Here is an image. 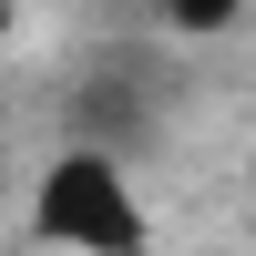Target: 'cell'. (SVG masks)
<instances>
[{
	"instance_id": "1",
	"label": "cell",
	"mask_w": 256,
	"mask_h": 256,
	"mask_svg": "<svg viewBox=\"0 0 256 256\" xmlns=\"http://www.w3.org/2000/svg\"><path fill=\"white\" fill-rule=\"evenodd\" d=\"M41 236L82 246V256H144V216H134V195H123V174L102 154H62L41 174Z\"/></svg>"
},
{
	"instance_id": "3",
	"label": "cell",
	"mask_w": 256,
	"mask_h": 256,
	"mask_svg": "<svg viewBox=\"0 0 256 256\" xmlns=\"http://www.w3.org/2000/svg\"><path fill=\"white\" fill-rule=\"evenodd\" d=\"M0 31H10V0H0Z\"/></svg>"
},
{
	"instance_id": "2",
	"label": "cell",
	"mask_w": 256,
	"mask_h": 256,
	"mask_svg": "<svg viewBox=\"0 0 256 256\" xmlns=\"http://www.w3.org/2000/svg\"><path fill=\"white\" fill-rule=\"evenodd\" d=\"M236 20V0H174V31H226Z\"/></svg>"
}]
</instances>
